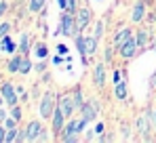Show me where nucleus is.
<instances>
[{"instance_id": "19", "label": "nucleus", "mask_w": 156, "mask_h": 143, "mask_svg": "<svg viewBox=\"0 0 156 143\" xmlns=\"http://www.w3.org/2000/svg\"><path fill=\"white\" fill-rule=\"evenodd\" d=\"M30 51V36L27 34H21V40H19V53L21 55H27Z\"/></svg>"}, {"instance_id": "24", "label": "nucleus", "mask_w": 156, "mask_h": 143, "mask_svg": "<svg viewBox=\"0 0 156 143\" xmlns=\"http://www.w3.org/2000/svg\"><path fill=\"white\" fill-rule=\"evenodd\" d=\"M30 70H32V61H30L27 57H23V61H21V68H19V74H27Z\"/></svg>"}, {"instance_id": "34", "label": "nucleus", "mask_w": 156, "mask_h": 143, "mask_svg": "<svg viewBox=\"0 0 156 143\" xmlns=\"http://www.w3.org/2000/svg\"><path fill=\"white\" fill-rule=\"evenodd\" d=\"M57 51H59V55H63V53H68V47H66V44H59Z\"/></svg>"}, {"instance_id": "17", "label": "nucleus", "mask_w": 156, "mask_h": 143, "mask_svg": "<svg viewBox=\"0 0 156 143\" xmlns=\"http://www.w3.org/2000/svg\"><path fill=\"white\" fill-rule=\"evenodd\" d=\"M144 11H146V6H144V2L139 0V2L135 4V9H133L131 19H133V21H141V19H144Z\"/></svg>"}, {"instance_id": "10", "label": "nucleus", "mask_w": 156, "mask_h": 143, "mask_svg": "<svg viewBox=\"0 0 156 143\" xmlns=\"http://www.w3.org/2000/svg\"><path fill=\"white\" fill-rule=\"evenodd\" d=\"M63 120H66L63 110H61V107H57V110L53 112V133H59V131L63 128Z\"/></svg>"}, {"instance_id": "35", "label": "nucleus", "mask_w": 156, "mask_h": 143, "mask_svg": "<svg viewBox=\"0 0 156 143\" xmlns=\"http://www.w3.org/2000/svg\"><path fill=\"white\" fill-rule=\"evenodd\" d=\"M118 80H122V76H120V72L116 70L114 72V82H118Z\"/></svg>"}, {"instance_id": "37", "label": "nucleus", "mask_w": 156, "mask_h": 143, "mask_svg": "<svg viewBox=\"0 0 156 143\" xmlns=\"http://www.w3.org/2000/svg\"><path fill=\"white\" fill-rule=\"evenodd\" d=\"M57 2H59L61 9H68V0H57Z\"/></svg>"}, {"instance_id": "16", "label": "nucleus", "mask_w": 156, "mask_h": 143, "mask_svg": "<svg viewBox=\"0 0 156 143\" xmlns=\"http://www.w3.org/2000/svg\"><path fill=\"white\" fill-rule=\"evenodd\" d=\"M129 38H131V30H127V27H125V30H120V32L116 34V38H114L116 48H120V44H122V42H127Z\"/></svg>"}, {"instance_id": "11", "label": "nucleus", "mask_w": 156, "mask_h": 143, "mask_svg": "<svg viewBox=\"0 0 156 143\" xmlns=\"http://www.w3.org/2000/svg\"><path fill=\"white\" fill-rule=\"evenodd\" d=\"M148 118H150V114L137 118V133H141L146 139H150V137H148V133H150V122H148Z\"/></svg>"}, {"instance_id": "5", "label": "nucleus", "mask_w": 156, "mask_h": 143, "mask_svg": "<svg viewBox=\"0 0 156 143\" xmlns=\"http://www.w3.org/2000/svg\"><path fill=\"white\" fill-rule=\"evenodd\" d=\"M53 112H55V107H53V95L51 93H44L42 101H40V116L42 118H53Z\"/></svg>"}, {"instance_id": "39", "label": "nucleus", "mask_w": 156, "mask_h": 143, "mask_svg": "<svg viewBox=\"0 0 156 143\" xmlns=\"http://www.w3.org/2000/svg\"><path fill=\"white\" fill-rule=\"evenodd\" d=\"M152 86H156V74L152 76Z\"/></svg>"}, {"instance_id": "22", "label": "nucleus", "mask_w": 156, "mask_h": 143, "mask_svg": "<svg viewBox=\"0 0 156 143\" xmlns=\"http://www.w3.org/2000/svg\"><path fill=\"white\" fill-rule=\"evenodd\" d=\"M42 6H44V0H30V11H32V13L42 11Z\"/></svg>"}, {"instance_id": "20", "label": "nucleus", "mask_w": 156, "mask_h": 143, "mask_svg": "<svg viewBox=\"0 0 156 143\" xmlns=\"http://www.w3.org/2000/svg\"><path fill=\"white\" fill-rule=\"evenodd\" d=\"M76 47H78V51H80L82 61L87 63V53H84V36H76Z\"/></svg>"}, {"instance_id": "9", "label": "nucleus", "mask_w": 156, "mask_h": 143, "mask_svg": "<svg viewBox=\"0 0 156 143\" xmlns=\"http://www.w3.org/2000/svg\"><path fill=\"white\" fill-rule=\"evenodd\" d=\"M97 118V103H84L82 105V120L91 122Z\"/></svg>"}, {"instance_id": "27", "label": "nucleus", "mask_w": 156, "mask_h": 143, "mask_svg": "<svg viewBox=\"0 0 156 143\" xmlns=\"http://www.w3.org/2000/svg\"><path fill=\"white\" fill-rule=\"evenodd\" d=\"M11 116H13V118H15L17 122H19V120H21V107L13 105V110H11Z\"/></svg>"}, {"instance_id": "1", "label": "nucleus", "mask_w": 156, "mask_h": 143, "mask_svg": "<svg viewBox=\"0 0 156 143\" xmlns=\"http://www.w3.org/2000/svg\"><path fill=\"white\" fill-rule=\"evenodd\" d=\"M84 126H87V120H70L66 126V135L61 139L63 141H76V133H82Z\"/></svg>"}, {"instance_id": "40", "label": "nucleus", "mask_w": 156, "mask_h": 143, "mask_svg": "<svg viewBox=\"0 0 156 143\" xmlns=\"http://www.w3.org/2000/svg\"><path fill=\"white\" fill-rule=\"evenodd\" d=\"M152 122H154V124H156V112H154V114H152Z\"/></svg>"}, {"instance_id": "38", "label": "nucleus", "mask_w": 156, "mask_h": 143, "mask_svg": "<svg viewBox=\"0 0 156 143\" xmlns=\"http://www.w3.org/2000/svg\"><path fill=\"white\" fill-rule=\"evenodd\" d=\"M95 133H104V124H97L95 126Z\"/></svg>"}, {"instance_id": "28", "label": "nucleus", "mask_w": 156, "mask_h": 143, "mask_svg": "<svg viewBox=\"0 0 156 143\" xmlns=\"http://www.w3.org/2000/svg\"><path fill=\"white\" fill-rule=\"evenodd\" d=\"M4 126L6 128H17V120L13 118V116H9V118L4 120Z\"/></svg>"}, {"instance_id": "3", "label": "nucleus", "mask_w": 156, "mask_h": 143, "mask_svg": "<svg viewBox=\"0 0 156 143\" xmlns=\"http://www.w3.org/2000/svg\"><path fill=\"white\" fill-rule=\"evenodd\" d=\"M0 93L4 97V101H6V105H17V91L13 89V84L11 82H2V86H0Z\"/></svg>"}, {"instance_id": "29", "label": "nucleus", "mask_w": 156, "mask_h": 143, "mask_svg": "<svg viewBox=\"0 0 156 143\" xmlns=\"http://www.w3.org/2000/svg\"><path fill=\"white\" fill-rule=\"evenodd\" d=\"M9 30H11V23H6V21L0 23V38H4V36L9 34Z\"/></svg>"}, {"instance_id": "12", "label": "nucleus", "mask_w": 156, "mask_h": 143, "mask_svg": "<svg viewBox=\"0 0 156 143\" xmlns=\"http://www.w3.org/2000/svg\"><path fill=\"white\" fill-rule=\"evenodd\" d=\"M93 80H95L97 86H104V82H105V65H104V63H97V65H95Z\"/></svg>"}, {"instance_id": "42", "label": "nucleus", "mask_w": 156, "mask_h": 143, "mask_svg": "<svg viewBox=\"0 0 156 143\" xmlns=\"http://www.w3.org/2000/svg\"><path fill=\"white\" fill-rule=\"evenodd\" d=\"M154 48H156V42H154Z\"/></svg>"}, {"instance_id": "7", "label": "nucleus", "mask_w": 156, "mask_h": 143, "mask_svg": "<svg viewBox=\"0 0 156 143\" xmlns=\"http://www.w3.org/2000/svg\"><path fill=\"white\" fill-rule=\"evenodd\" d=\"M135 51H137V40H135V38H129L127 42H122L120 48H118L120 57H125V59H131V57L135 55Z\"/></svg>"}, {"instance_id": "30", "label": "nucleus", "mask_w": 156, "mask_h": 143, "mask_svg": "<svg viewBox=\"0 0 156 143\" xmlns=\"http://www.w3.org/2000/svg\"><path fill=\"white\" fill-rule=\"evenodd\" d=\"M36 53H38V57H47V47L40 42V44L36 47Z\"/></svg>"}, {"instance_id": "31", "label": "nucleus", "mask_w": 156, "mask_h": 143, "mask_svg": "<svg viewBox=\"0 0 156 143\" xmlns=\"http://www.w3.org/2000/svg\"><path fill=\"white\" fill-rule=\"evenodd\" d=\"M68 11H70V13H72V15H76V0H68Z\"/></svg>"}, {"instance_id": "13", "label": "nucleus", "mask_w": 156, "mask_h": 143, "mask_svg": "<svg viewBox=\"0 0 156 143\" xmlns=\"http://www.w3.org/2000/svg\"><path fill=\"white\" fill-rule=\"evenodd\" d=\"M95 51H97V38L95 36H87L84 38V53H87V57H91Z\"/></svg>"}, {"instance_id": "25", "label": "nucleus", "mask_w": 156, "mask_h": 143, "mask_svg": "<svg viewBox=\"0 0 156 143\" xmlns=\"http://www.w3.org/2000/svg\"><path fill=\"white\" fill-rule=\"evenodd\" d=\"M135 40H137V47H144V44L148 42V34H146V32H137V38H135Z\"/></svg>"}, {"instance_id": "6", "label": "nucleus", "mask_w": 156, "mask_h": 143, "mask_svg": "<svg viewBox=\"0 0 156 143\" xmlns=\"http://www.w3.org/2000/svg\"><path fill=\"white\" fill-rule=\"evenodd\" d=\"M44 128H42V124L38 122V120H32L30 124H27L26 128V137L27 141H38V137H40V133H42Z\"/></svg>"}, {"instance_id": "15", "label": "nucleus", "mask_w": 156, "mask_h": 143, "mask_svg": "<svg viewBox=\"0 0 156 143\" xmlns=\"http://www.w3.org/2000/svg\"><path fill=\"white\" fill-rule=\"evenodd\" d=\"M21 61H23V57H21V55H13V59L9 61L6 70L11 72V74H17V72H19V68H21Z\"/></svg>"}, {"instance_id": "23", "label": "nucleus", "mask_w": 156, "mask_h": 143, "mask_svg": "<svg viewBox=\"0 0 156 143\" xmlns=\"http://www.w3.org/2000/svg\"><path fill=\"white\" fill-rule=\"evenodd\" d=\"M72 99H74V105L82 110V105H84V99H82V95H80V89H76V91H74V95H72Z\"/></svg>"}, {"instance_id": "21", "label": "nucleus", "mask_w": 156, "mask_h": 143, "mask_svg": "<svg viewBox=\"0 0 156 143\" xmlns=\"http://www.w3.org/2000/svg\"><path fill=\"white\" fill-rule=\"evenodd\" d=\"M17 128H6V137H4V143H13L17 141Z\"/></svg>"}, {"instance_id": "8", "label": "nucleus", "mask_w": 156, "mask_h": 143, "mask_svg": "<svg viewBox=\"0 0 156 143\" xmlns=\"http://www.w3.org/2000/svg\"><path fill=\"white\" fill-rule=\"evenodd\" d=\"M59 107L63 110V114H66V118H72V112H74V99H72V95H63L61 99H59Z\"/></svg>"}, {"instance_id": "26", "label": "nucleus", "mask_w": 156, "mask_h": 143, "mask_svg": "<svg viewBox=\"0 0 156 143\" xmlns=\"http://www.w3.org/2000/svg\"><path fill=\"white\" fill-rule=\"evenodd\" d=\"M101 34H104V21H97V25H95V34H93V36L99 40V38H101Z\"/></svg>"}, {"instance_id": "32", "label": "nucleus", "mask_w": 156, "mask_h": 143, "mask_svg": "<svg viewBox=\"0 0 156 143\" xmlns=\"http://www.w3.org/2000/svg\"><path fill=\"white\" fill-rule=\"evenodd\" d=\"M4 137H6V126L2 124L0 126V143H4Z\"/></svg>"}, {"instance_id": "4", "label": "nucleus", "mask_w": 156, "mask_h": 143, "mask_svg": "<svg viewBox=\"0 0 156 143\" xmlns=\"http://www.w3.org/2000/svg\"><path fill=\"white\" fill-rule=\"evenodd\" d=\"M74 17H76L74 21H76V36H78V32H82L87 27V23L91 21V11L89 9H78Z\"/></svg>"}, {"instance_id": "33", "label": "nucleus", "mask_w": 156, "mask_h": 143, "mask_svg": "<svg viewBox=\"0 0 156 143\" xmlns=\"http://www.w3.org/2000/svg\"><path fill=\"white\" fill-rule=\"evenodd\" d=\"M6 118H9V116H6V112L0 107V124H4V120H6Z\"/></svg>"}, {"instance_id": "18", "label": "nucleus", "mask_w": 156, "mask_h": 143, "mask_svg": "<svg viewBox=\"0 0 156 143\" xmlns=\"http://www.w3.org/2000/svg\"><path fill=\"white\" fill-rule=\"evenodd\" d=\"M114 93H116V99H127V84H125V80H118L116 82Z\"/></svg>"}, {"instance_id": "36", "label": "nucleus", "mask_w": 156, "mask_h": 143, "mask_svg": "<svg viewBox=\"0 0 156 143\" xmlns=\"http://www.w3.org/2000/svg\"><path fill=\"white\" fill-rule=\"evenodd\" d=\"M4 11H6V2H0V15H4Z\"/></svg>"}, {"instance_id": "2", "label": "nucleus", "mask_w": 156, "mask_h": 143, "mask_svg": "<svg viewBox=\"0 0 156 143\" xmlns=\"http://www.w3.org/2000/svg\"><path fill=\"white\" fill-rule=\"evenodd\" d=\"M59 32L63 36H76V21H74L72 13H63L61 15V27H59Z\"/></svg>"}, {"instance_id": "41", "label": "nucleus", "mask_w": 156, "mask_h": 143, "mask_svg": "<svg viewBox=\"0 0 156 143\" xmlns=\"http://www.w3.org/2000/svg\"><path fill=\"white\" fill-rule=\"evenodd\" d=\"M2 99H4V97H2V95H0V105H2Z\"/></svg>"}, {"instance_id": "14", "label": "nucleus", "mask_w": 156, "mask_h": 143, "mask_svg": "<svg viewBox=\"0 0 156 143\" xmlns=\"http://www.w3.org/2000/svg\"><path fill=\"white\" fill-rule=\"evenodd\" d=\"M0 51H4V53H15V51H17L15 42L9 38V34H6L4 38H0Z\"/></svg>"}]
</instances>
